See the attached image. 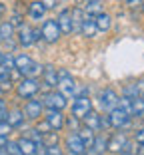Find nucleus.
Wrapping results in <instances>:
<instances>
[{"label": "nucleus", "mask_w": 144, "mask_h": 155, "mask_svg": "<svg viewBox=\"0 0 144 155\" xmlns=\"http://www.w3.org/2000/svg\"><path fill=\"white\" fill-rule=\"evenodd\" d=\"M38 90H40L38 78H24L22 82L18 84V87H16V94L22 100H30V97H34L38 94Z\"/></svg>", "instance_id": "f257e3e1"}, {"label": "nucleus", "mask_w": 144, "mask_h": 155, "mask_svg": "<svg viewBox=\"0 0 144 155\" xmlns=\"http://www.w3.org/2000/svg\"><path fill=\"white\" fill-rule=\"evenodd\" d=\"M108 121H110V127H116V129H126L130 125V115L122 110L120 105H116L114 110L108 111Z\"/></svg>", "instance_id": "f03ea898"}, {"label": "nucleus", "mask_w": 144, "mask_h": 155, "mask_svg": "<svg viewBox=\"0 0 144 155\" xmlns=\"http://www.w3.org/2000/svg\"><path fill=\"white\" fill-rule=\"evenodd\" d=\"M66 104H68V100H66V96L62 91H48L46 96L42 97V105H46V110L62 111L66 107Z\"/></svg>", "instance_id": "7ed1b4c3"}, {"label": "nucleus", "mask_w": 144, "mask_h": 155, "mask_svg": "<svg viewBox=\"0 0 144 155\" xmlns=\"http://www.w3.org/2000/svg\"><path fill=\"white\" fill-rule=\"evenodd\" d=\"M58 87L66 97H74V90H76V82L72 74L66 70H58Z\"/></svg>", "instance_id": "20e7f679"}, {"label": "nucleus", "mask_w": 144, "mask_h": 155, "mask_svg": "<svg viewBox=\"0 0 144 155\" xmlns=\"http://www.w3.org/2000/svg\"><path fill=\"white\" fill-rule=\"evenodd\" d=\"M40 32H42V38H44L48 44H56V42L60 40V36H62L60 26H58L56 20H46V22L42 24Z\"/></svg>", "instance_id": "39448f33"}, {"label": "nucleus", "mask_w": 144, "mask_h": 155, "mask_svg": "<svg viewBox=\"0 0 144 155\" xmlns=\"http://www.w3.org/2000/svg\"><path fill=\"white\" fill-rule=\"evenodd\" d=\"M90 110H92V101H90L86 96H76L74 97V104H72V117L82 119Z\"/></svg>", "instance_id": "423d86ee"}, {"label": "nucleus", "mask_w": 144, "mask_h": 155, "mask_svg": "<svg viewBox=\"0 0 144 155\" xmlns=\"http://www.w3.org/2000/svg\"><path fill=\"white\" fill-rule=\"evenodd\" d=\"M98 100H100V107L106 111L114 110L118 105V100H120V96H118L114 90H102L100 91V96H98Z\"/></svg>", "instance_id": "0eeeda50"}, {"label": "nucleus", "mask_w": 144, "mask_h": 155, "mask_svg": "<svg viewBox=\"0 0 144 155\" xmlns=\"http://www.w3.org/2000/svg\"><path fill=\"white\" fill-rule=\"evenodd\" d=\"M66 149H68V153L72 155H86V145L82 143V139L78 137V133H70L68 137H66Z\"/></svg>", "instance_id": "6e6552de"}, {"label": "nucleus", "mask_w": 144, "mask_h": 155, "mask_svg": "<svg viewBox=\"0 0 144 155\" xmlns=\"http://www.w3.org/2000/svg\"><path fill=\"white\" fill-rule=\"evenodd\" d=\"M42 110H44V105H42V101L40 100H28V104H26V107H24V117L26 119H40L42 117Z\"/></svg>", "instance_id": "1a4fd4ad"}, {"label": "nucleus", "mask_w": 144, "mask_h": 155, "mask_svg": "<svg viewBox=\"0 0 144 155\" xmlns=\"http://www.w3.org/2000/svg\"><path fill=\"white\" fill-rule=\"evenodd\" d=\"M126 143H128L126 133H114V135L108 139V151H112V153H122Z\"/></svg>", "instance_id": "9d476101"}, {"label": "nucleus", "mask_w": 144, "mask_h": 155, "mask_svg": "<svg viewBox=\"0 0 144 155\" xmlns=\"http://www.w3.org/2000/svg\"><path fill=\"white\" fill-rule=\"evenodd\" d=\"M82 125L90 127L92 131H102V115H98L94 110H90L88 114L82 117Z\"/></svg>", "instance_id": "9b49d317"}, {"label": "nucleus", "mask_w": 144, "mask_h": 155, "mask_svg": "<svg viewBox=\"0 0 144 155\" xmlns=\"http://www.w3.org/2000/svg\"><path fill=\"white\" fill-rule=\"evenodd\" d=\"M18 44L24 46V48L36 44V40H34V28L26 26V24H22V26L18 28Z\"/></svg>", "instance_id": "f8f14e48"}, {"label": "nucleus", "mask_w": 144, "mask_h": 155, "mask_svg": "<svg viewBox=\"0 0 144 155\" xmlns=\"http://www.w3.org/2000/svg\"><path fill=\"white\" fill-rule=\"evenodd\" d=\"M44 119L50 123V127L54 129V131H60V129L64 127V115L58 110H48L46 115H44Z\"/></svg>", "instance_id": "ddd939ff"}, {"label": "nucleus", "mask_w": 144, "mask_h": 155, "mask_svg": "<svg viewBox=\"0 0 144 155\" xmlns=\"http://www.w3.org/2000/svg\"><path fill=\"white\" fill-rule=\"evenodd\" d=\"M42 80H44V86L50 87V90L58 87V72H56L52 66H44V70H42Z\"/></svg>", "instance_id": "4468645a"}, {"label": "nucleus", "mask_w": 144, "mask_h": 155, "mask_svg": "<svg viewBox=\"0 0 144 155\" xmlns=\"http://www.w3.org/2000/svg\"><path fill=\"white\" fill-rule=\"evenodd\" d=\"M26 14L32 20H40V18H44V14H46V6L42 4V0H34V2H30V4H28Z\"/></svg>", "instance_id": "2eb2a0df"}, {"label": "nucleus", "mask_w": 144, "mask_h": 155, "mask_svg": "<svg viewBox=\"0 0 144 155\" xmlns=\"http://www.w3.org/2000/svg\"><path fill=\"white\" fill-rule=\"evenodd\" d=\"M76 133H78V137L82 139V143L86 145V149H92L94 139H96V131H92V129L86 127V125H82V127L76 129Z\"/></svg>", "instance_id": "dca6fc26"}, {"label": "nucleus", "mask_w": 144, "mask_h": 155, "mask_svg": "<svg viewBox=\"0 0 144 155\" xmlns=\"http://www.w3.org/2000/svg\"><path fill=\"white\" fill-rule=\"evenodd\" d=\"M80 34L86 38H94L98 34V28H96V22H94V16H86L82 20V26H80Z\"/></svg>", "instance_id": "f3484780"}, {"label": "nucleus", "mask_w": 144, "mask_h": 155, "mask_svg": "<svg viewBox=\"0 0 144 155\" xmlns=\"http://www.w3.org/2000/svg\"><path fill=\"white\" fill-rule=\"evenodd\" d=\"M32 62L34 60L30 58V56H26V54H20V56H16L14 58V64H16V72H18V76H26V72H28V68L32 66Z\"/></svg>", "instance_id": "a211bd4d"}, {"label": "nucleus", "mask_w": 144, "mask_h": 155, "mask_svg": "<svg viewBox=\"0 0 144 155\" xmlns=\"http://www.w3.org/2000/svg\"><path fill=\"white\" fill-rule=\"evenodd\" d=\"M58 26H60V32L62 34H70L72 32V16H70V10H62L56 18Z\"/></svg>", "instance_id": "6ab92c4d"}, {"label": "nucleus", "mask_w": 144, "mask_h": 155, "mask_svg": "<svg viewBox=\"0 0 144 155\" xmlns=\"http://www.w3.org/2000/svg\"><path fill=\"white\" fill-rule=\"evenodd\" d=\"M18 149H20V153H24V155H36V149H38V145L36 143L32 141V139H30V137H20L18 141Z\"/></svg>", "instance_id": "aec40b11"}, {"label": "nucleus", "mask_w": 144, "mask_h": 155, "mask_svg": "<svg viewBox=\"0 0 144 155\" xmlns=\"http://www.w3.org/2000/svg\"><path fill=\"white\" fill-rule=\"evenodd\" d=\"M70 16H72V32H78L80 34V26H82V20L86 18V14L82 12L80 6H76V8L70 10Z\"/></svg>", "instance_id": "412c9836"}, {"label": "nucleus", "mask_w": 144, "mask_h": 155, "mask_svg": "<svg viewBox=\"0 0 144 155\" xmlns=\"http://www.w3.org/2000/svg\"><path fill=\"white\" fill-rule=\"evenodd\" d=\"M24 111H20V110H12V111H8V115H6V121L10 123V127H20L24 123Z\"/></svg>", "instance_id": "4be33fe9"}, {"label": "nucleus", "mask_w": 144, "mask_h": 155, "mask_svg": "<svg viewBox=\"0 0 144 155\" xmlns=\"http://www.w3.org/2000/svg\"><path fill=\"white\" fill-rule=\"evenodd\" d=\"M94 22H96V28H98V32H106V30H110V16H108L106 12H100L98 16H94Z\"/></svg>", "instance_id": "5701e85b"}, {"label": "nucleus", "mask_w": 144, "mask_h": 155, "mask_svg": "<svg viewBox=\"0 0 144 155\" xmlns=\"http://www.w3.org/2000/svg\"><path fill=\"white\" fill-rule=\"evenodd\" d=\"M100 12H104L102 0H90L88 4L84 6V14H86V16H98Z\"/></svg>", "instance_id": "b1692460"}, {"label": "nucleus", "mask_w": 144, "mask_h": 155, "mask_svg": "<svg viewBox=\"0 0 144 155\" xmlns=\"http://www.w3.org/2000/svg\"><path fill=\"white\" fill-rule=\"evenodd\" d=\"M14 36V26L10 22H0V42L12 40Z\"/></svg>", "instance_id": "393cba45"}, {"label": "nucleus", "mask_w": 144, "mask_h": 155, "mask_svg": "<svg viewBox=\"0 0 144 155\" xmlns=\"http://www.w3.org/2000/svg\"><path fill=\"white\" fill-rule=\"evenodd\" d=\"M92 149L96 151V153H100V155H102L104 151H108V139H106L104 135H100V133H98V135H96V139H94Z\"/></svg>", "instance_id": "a878e982"}, {"label": "nucleus", "mask_w": 144, "mask_h": 155, "mask_svg": "<svg viewBox=\"0 0 144 155\" xmlns=\"http://www.w3.org/2000/svg\"><path fill=\"white\" fill-rule=\"evenodd\" d=\"M132 115H134V117H142L144 115V100H142V96L132 97Z\"/></svg>", "instance_id": "bb28decb"}, {"label": "nucleus", "mask_w": 144, "mask_h": 155, "mask_svg": "<svg viewBox=\"0 0 144 155\" xmlns=\"http://www.w3.org/2000/svg\"><path fill=\"white\" fill-rule=\"evenodd\" d=\"M42 145H46V147L58 145V133H56L54 129H50V131H46V133H42Z\"/></svg>", "instance_id": "cd10ccee"}, {"label": "nucleus", "mask_w": 144, "mask_h": 155, "mask_svg": "<svg viewBox=\"0 0 144 155\" xmlns=\"http://www.w3.org/2000/svg\"><path fill=\"white\" fill-rule=\"evenodd\" d=\"M2 68H6L8 72H14L16 70V64H14V56H10V54H4L2 56Z\"/></svg>", "instance_id": "c85d7f7f"}, {"label": "nucleus", "mask_w": 144, "mask_h": 155, "mask_svg": "<svg viewBox=\"0 0 144 155\" xmlns=\"http://www.w3.org/2000/svg\"><path fill=\"white\" fill-rule=\"evenodd\" d=\"M4 151L8 155H18L20 153V149H18V143L16 141H6V145H4Z\"/></svg>", "instance_id": "c756f323"}, {"label": "nucleus", "mask_w": 144, "mask_h": 155, "mask_svg": "<svg viewBox=\"0 0 144 155\" xmlns=\"http://www.w3.org/2000/svg\"><path fill=\"white\" fill-rule=\"evenodd\" d=\"M10 24H12L14 28H16V26L20 28V26H22V24H24V22H22V14H20L18 10H16V12L12 14V18H10Z\"/></svg>", "instance_id": "7c9ffc66"}, {"label": "nucleus", "mask_w": 144, "mask_h": 155, "mask_svg": "<svg viewBox=\"0 0 144 155\" xmlns=\"http://www.w3.org/2000/svg\"><path fill=\"white\" fill-rule=\"evenodd\" d=\"M10 131H12V127H10V123L6 121V119H4V121H0V135H8Z\"/></svg>", "instance_id": "2f4dec72"}, {"label": "nucleus", "mask_w": 144, "mask_h": 155, "mask_svg": "<svg viewBox=\"0 0 144 155\" xmlns=\"http://www.w3.org/2000/svg\"><path fill=\"white\" fill-rule=\"evenodd\" d=\"M6 115H8V110H6L4 100L0 97V121H4V119H6Z\"/></svg>", "instance_id": "473e14b6"}, {"label": "nucleus", "mask_w": 144, "mask_h": 155, "mask_svg": "<svg viewBox=\"0 0 144 155\" xmlns=\"http://www.w3.org/2000/svg\"><path fill=\"white\" fill-rule=\"evenodd\" d=\"M46 155H64V153L58 145H52V147H46Z\"/></svg>", "instance_id": "72a5a7b5"}, {"label": "nucleus", "mask_w": 144, "mask_h": 155, "mask_svg": "<svg viewBox=\"0 0 144 155\" xmlns=\"http://www.w3.org/2000/svg\"><path fill=\"white\" fill-rule=\"evenodd\" d=\"M136 143H142V145H144V127L136 131Z\"/></svg>", "instance_id": "f704fd0d"}, {"label": "nucleus", "mask_w": 144, "mask_h": 155, "mask_svg": "<svg viewBox=\"0 0 144 155\" xmlns=\"http://www.w3.org/2000/svg\"><path fill=\"white\" fill-rule=\"evenodd\" d=\"M56 2H58V0H42V4L46 6V10H48V8H54Z\"/></svg>", "instance_id": "c9c22d12"}, {"label": "nucleus", "mask_w": 144, "mask_h": 155, "mask_svg": "<svg viewBox=\"0 0 144 155\" xmlns=\"http://www.w3.org/2000/svg\"><path fill=\"white\" fill-rule=\"evenodd\" d=\"M126 4L130 6V8H136V6L142 4V0H126Z\"/></svg>", "instance_id": "e433bc0d"}, {"label": "nucleus", "mask_w": 144, "mask_h": 155, "mask_svg": "<svg viewBox=\"0 0 144 155\" xmlns=\"http://www.w3.org/2000/svg\"><path fill=\"white\" fill-rule=\"evenodd\" d=\"M6 141H8V135H0V147H4Z\"/></svg>", "instance_id": "4c0bfd02"}, {"label": "nucleus", "mask_w": 144, "mask_h": 155, "mask_svg": "<svg viewBox=\"0 0 144 155\" xmlns=\"http://www.w3.org/2000/svg\"><path fill=\"white\" fill-rule=\"evenodd\" d=\"M120 155H134V153H132V151H122Z\"/></svg>", "instance_id": "58836bf2"}, {"label": "nucleus", "mask_w": 144, "mask_h": 155, "mask_svg": "<svg viewBox=\"0 0 144 155\" xmlns=\"http://www.w3.org/2000/svg\"><path fill=\"white\" fill-rule=\"evenodd\" d=\"M0 155H8V153L4 151V147H0Z\"/></svg>", "instance_id": "ea45409f"}, {"label": "nucleus", "mask_w": 144, "mask_h": 155, "mask_svg": "<svg viewBox=\"0 0 144 155\" xmlns=\"http://www.w3.org/2000/svg\"><path fill=\"white\" fill-rule=\"evenodd\" d=\"M2 14H4V6L0 4V16H2Z\"/></svg>", "instance_id": "a19ab883"}, {"label": "nucleus", "mask_w": 144, "mask_h": 155, "mask_svg": "<svg viewBox=\"0 0 144 155\" xmlns=\"http://www.w3.org/2000/svg\"><path fill=\"white\" fill-rule=\"evenodd\" d=\"M140 8H142V12H144V0H142V4H140Z\"/></svg>", "instance_id": "79ce46f5"}, {"label": "nucleus", "mask_w": 144, "mask_h": 155, "mask_svg": "<svg viewBox=\"0 0 144 155\" xmlns=\"http://www.w3.org/2000/svg\"><path fill=\"white\" fill-rule=\"evenodd\" d=\"M2 56H4V54H2V52H0V64H2Z\"/></svg>", "instance_id": "37998d69"}, {"label": "nucleus", "mask_w": 144, "mask_h": 155, "mask_svg": "<svg viewBox=\"0 0 144 155\" xmlns=\"http://www.w3.org/2000/svg\"><path fill=\"white\" fill-rule=\"evenodd\" d=\"M142 100H144V94H142Z\"/></svg>", "instance_id": "c03bdc74"}, {"label": "nucleus", "mask_w": 144, "mask_h": 155, "mask_svg": "<svg viewBox=\"0 0 144 155\" xmlns=\"http://www.w3.org/2000/svg\"><path fill=\"white\" fill-rule=\"evenodd\" d=\"M18 155H24V153H18Z\"/></svg>", "instance_id": "a18cd8bd"}]
</instances>
